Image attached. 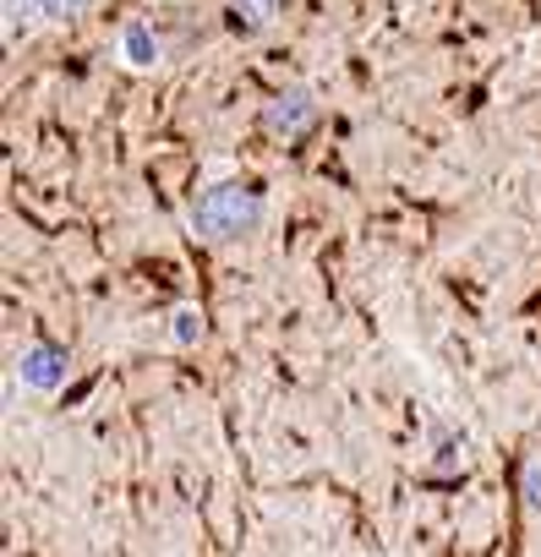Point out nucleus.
<instances>
[{
	"mask_svg": "<svg viewBox=\"0 0 541 557\" xmlns=\"http://www.w3.org/2000/svg\"><path fill=\"white\" fill-rule=\"evenodd\" d=\"M257 219H262V197H257L251 186H213V191H202L197 208H192V230H197L202 240H213V246L246 235Z\"/></svg>",
	"mask_w": 541,
	"mask_h": 557,
	"instance_id": "obj_1",
	"label": "nucleus"
},
{
	"mask_svg": "<svg viewBox=\"0 0 541 557\" xmlns=\"http://www.w3.org/2000/svg\"><path fill=\"white\" fill-rule=\"evenodd\" d=\"M66 350L61 345H28L23 356H17V377L34 388V394H56L61 383H66Z\"/></svg>",
	"mask_w": 541,
	"mask_h": 557,
	"instance_id": "obj_2",
	"label": "nucleus"
},
{
	"mask_svg": "<svg viewBox=\"0 0 541 557\" xmlns=\"http://www.w3.org/2000/svg\"><path fill=\"white\" fill-rule=\"evenodd\" d=\"M312 115H318L312 94L291 88V94H280L274 104H268V132H285V137H296L302 126H312Z\"/></svg>",
	"mask_w": 541,
	"mask_h": 557,
	"instance_id": "obj_3",
	"label": "nucleus"
},
{
	"mask_svg": "<svg viewBox=\"0 0 541 557\" xmlns=\"http://www.w3.org/2000/svg\"><path fill=\"white\" fill-rule=\"evenodd\" d=\"M121 61H132V66H153V61H159V39H153L148 23L121 28Z\"/></svg>",
	"mask_w": 541,
	"mask_h": 557,
	"instance_id": "obj_4",
	"label": "nucleus"
},
{
	"mask_svg": "<svg viewBox=\"0 0 541 557\" xmlns=\"http://www.w3.org/2000/svg\"><path fill=\"white\" fill-rule=\"evenodd\" d=\"M170 323H175V329H170L175 345H197V339H202V312H197V307H181Z\"/></svg>",
	"mask_w": 541,
	"mask_h": 557,
	"instance_id": "obj_5",
	"label": "nucleus"
},
{
	"mask_svg": "<svg viewBox=\"0 0 541 557\" xmlns=\"http://www.w3.org/2000/svg\"><path fill=\"white\" fill-rule=\"evenodd\" d=\"M519 492H525V508H536V513H541V459H530V465H525Z\"/></svg>",
	"mask_w": 541,
	"mask_h": 557,
	"instance_id": "obj_6",
	"label": "nucleus"
},
{
	"mask_svg": "<svg viewBox=\"0 0 541 557\" xmlns=\"http://www.w3.org/2000/svg\"><path fill=\"white\" fill-rule=\"evenodd\" d=\"M39 7H45V17H77L88 0H39Z\"/></svg>",
	"mask_w": 541,
	"mask_h": 557,
	"instance_id": "obj_7",
	"label": "nucleus"
}]
</instances>
